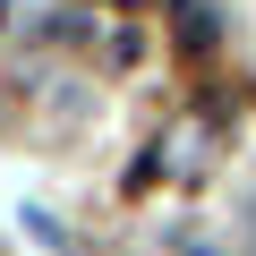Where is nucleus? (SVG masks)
<instances>
[]
</instances>
